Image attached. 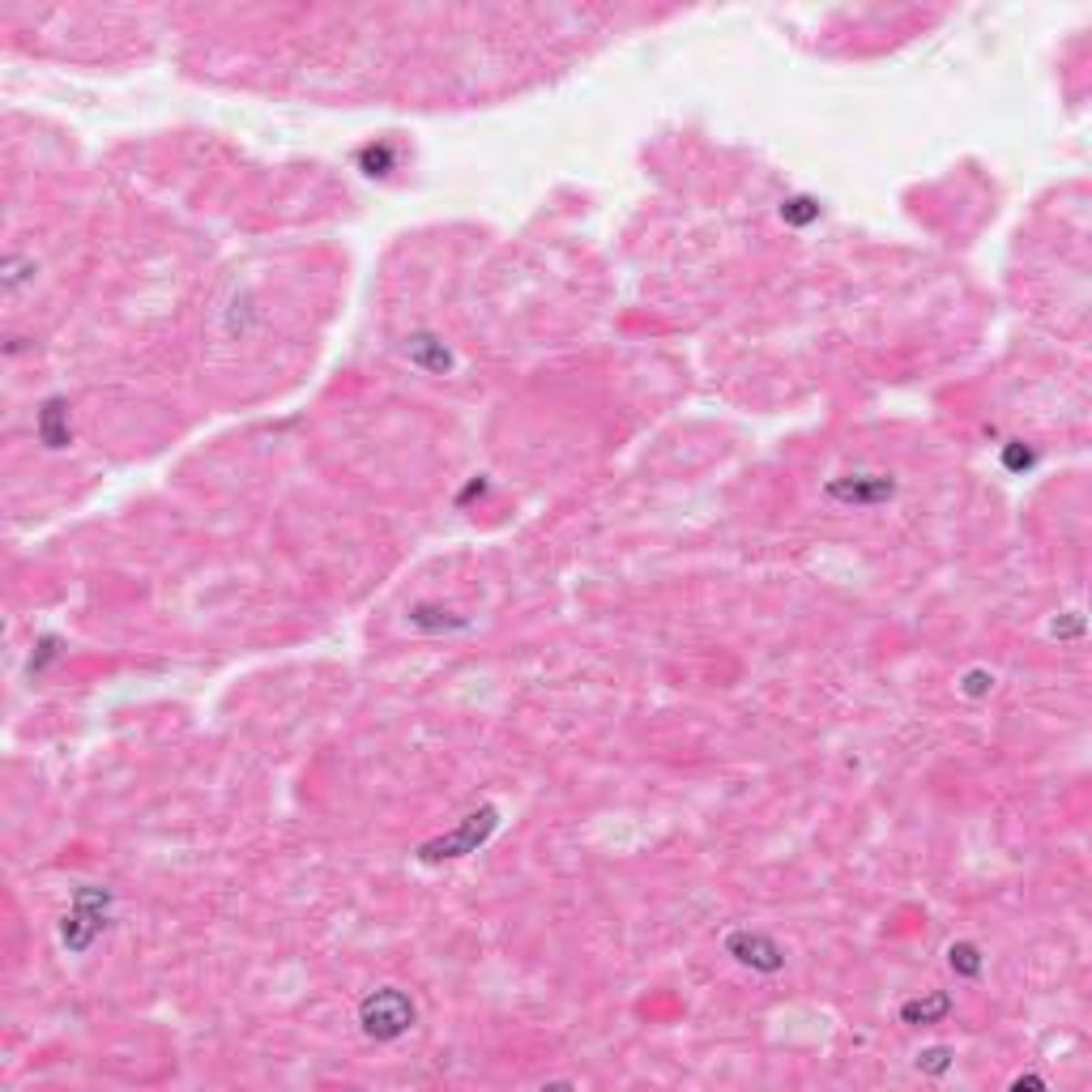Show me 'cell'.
<instances>
[{"label":"cell","mask_w":1092,"mask_h":1092,"mask_svg":"<svg viewBox=\"0 0 1092 1092\" xmlns=\"http://www.w3.org/2000/svg\"><path fill=\"white\" fill-rule=\"evenodd\" d=\"M947 960H952V968L956 973H965V977H981V952L973 944H952L947 947Z\"/></svg>","instance_id":"cell-9"},{"label":"cell","mask_w":1092,"mask_h":1092,"mask_svg":"<svg viewBox=\"0 0 1092 1092\" xmlns=\"http://www.w3.org/2000/svg\"><path fill=\"white\" fill-rule=\"evenodd\" d=\"M359 167L367 175H388L393 167H398V149L385 146V141H380V146H363L359 149Z\"/></svg>","instance_id":"cell-8"},{"label":"cell","mask_w":1092,"mask_h":1092,"mask_svg":"<svg viewBox=\"0 0 1092 1092\" xmlns=\"http://www.w3.org/2000/svg\"><path fill=\"white\" fill-rule=\"evenodd\" d=\"M496 824H499V811L496 807L474 811V815L461 819L457 832H448V836H440V841L422 845V857H461V854H474V849H478V845H483L486 836L496 832Z\"/></svg>","instance_id":"cell-2"},{"label":"cell","mask_w":1092,"mask_h":1092,"mask_svg":"<svg viewBox=\"0 0 1092 1092\" xmlns=\"http://www.w3.org/2000/svg\"><path fill=\"white\" fill-rule=\"evenodd\" d=\"M38 440L48 448H64L69 444V414H64V401L51 398L48 406L38 410Z\"/></svg>","instance_id":"cell-6"},{"label":"cell","mask_w":1092,"mask_h":1092,"mask_svg":"<svg viewBox=\"0 0 1092 1092\" xmlns=\"http://www.w3.org/2000/svg\"><path fill=\"white\" fill-rule=\"evenodd\" d=\"M406 355L419 363V367H427V372H448V367H453V355H448V346L440 342V337H427V333L410 337Z\"/></svg>","instance_id":"cell-5"},{"label":"cell","mask_w":1092,"mask_h":1092,"mask_svg":"<svg viewBox=\"0 0 1092 1092\" xmlns=\"http://www.w3.org/2000/svg\"><path fill=\"white\" fill-rule=\"evenodd\" d=\"M965 692H973V695L986 692V674H968V687H965Z\"/></svg>","instance_id":"cell-13"},{"label":"cell","mask_w":1092,"mask_h":1092,"mask_svg":"<svg viewBox=\"0 0 1092 1092\" xmlns=\"http://www.w3.org/2000/svg\"><path fill=\"white\" fill-rule=\"evenodd\" d=\"M1007 465H1032V453L1029 448H1024V453H1020V448H1007Z\"/></svg>","instance_id":"cell-12"},{"label":"cell","mask_w":1092,"mask_h":1092,"mask_svg":"<svg viewBox=\"0 0 1092 1092\" xmlns=\"http://www.w3.org/2000/svg\"><path fill=\"white\" fill-rule=\"evenodd\" d=\"M952 1011V999L947 994H934L931 1003H905L901 1007V1020L905 1024H931V1020H944Z\"/></svg>","instance_id":"cell-7"},{"label":"cell","mask_w":1092,"mask_h":1092,"mask_svg":"<svg viewBox=\"0 0 1092 1092\" xmlns=\"http://www.w3.org/2000/svg\"><path fill=\"white\" fill-rule=\"evenodd\" d=\"M359 1024L372 1042H398L401 1032L414 1029V1003L398 986H385L359 1003Z\"/></svg>","instance_id":"cell-1"},{"label":"cell","mask_w":1092,"mask_h":1092,"mask_svg":"<svg viewBox=\"0 0 1092 1092\" xmlns=\"http://www.w3.org/2000/svg\"><path fill=\"white\" fill-rule=\"evenodd\" d=\"M828 499H841V504H854V508H870V504H883V499L896 496L892 474H845V478H832Z\"/></svg>","instance_id":"cell-3"},{"label":"cell","mask_w":1092,"mask_h":1092,"mask_svg":"<svg viewBox=\"0 0 1092 1092\" xmlns=\"http://www.w3.org/2000/svg\"><path fill=\"white\" fill-rule=\"evenodd\" d=\"M726 952H730L738 965H751V968H759V973H777V968L785 965V952L772 944L769 934H759V931L726 934Z\"/></svg>","instance_id":"cell-4"},{"label":"cell","mask_w":1092,"mask_h":1092,"mask_svg":"<svg viewBox=\"0 0 1092 1092\" xmlns=\"http://www.w3.org/2000/svg\"><path fill=\"white\" fill-rule=\"evenodd\" d=\"M918 1067H922V1071H934V1076H939V1071L952 1067V1050H947V1045H934V1050L918 1054Z\"/></svg>","instance_id":"cell-11"},{"label":"cell","mask_w":1092,"mask_h":1092,"mask_svg":"<svg viewBox=\"0 0 1092 1092\" xmlns=\"http://www.w3.org/2000/svg\"><path fill=\"white\" fill-rule=\"evenodd\" d=\"M781 218H790V223H811V218H819V205L807 197H794L781 205Z\"/></svg>","instance_id":"cell-10"}]
</instances>
